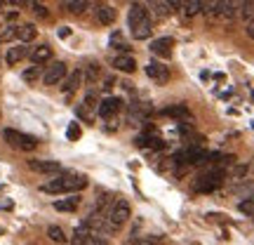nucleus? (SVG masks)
<instances>
[{
  "label": "nucleus",
  "mask_w": 254,
  "mask_h": 245,
  "mask_svg": "<svg viewBox=\"0 0 254 245\" xmlns=\"http://www.w3.org/2000/svg\"><path fill=\"white\" fill-rule=\"evenodd\" d=\"M127 21H129V28H132V38H136V40H144V38H148L153 33L151 14H148V9H146L141 2H134V5L129 7Z\"/></svg>",
  "instance_id": "1"
},
{
  "label": "nucleus",
  "mask_w": 254,
  "mask_h": 245,
  "mask_svg": "<svg viewBox=\"0 0 254 245\" xmlns=\"http://www.w3.org/2000/svg\"><path fill=\"white\" fill-rule=\"evenodd\" d=\"M129 219V203L125 198H118L113 203V208L109 212V219H106V234H118L120 229L125 227V222Z\"/></svg>",
  "instance_id": "2"
},
{
  "label": "nucleus",
  "mask_w": 254,
  "mask_h": 245,
  "mask_svg": "<svg viewBox=\"0 0 254 245\" xmlns=\"http://www.w3.org/2000/svg\"><path fill=\"white\" fill-rule=\"evenodd\" d=\"M224 177H226V172L219 170V167L207 170V172H202L198 179H195V186H193V189L200 191V193H212V191H217L219 186L224 184Z\"/></svg>",
  "instance_id": "3"
},
{
  "label": "nucleus",
  "mask_w": 254,
  "mask_h": 245,
  "mask_svg": "<svg viewBox=\"0 0 254 245\" xmlns=\"http://www.w3.org/2000/svg\"><path fill=\"white\" fill-rule=\"evenodd\" d=\"M2 139H5L9 146L21 149V151H31V149H36L38 146V139L33 135H24V132L12 130V127H5V130H2Z\"/></svg>",
  "instance_id": "4"
},
{
  "label": "nucleus",
  "mask_w": 254,
  "mask_h": 245,
  "mask_svg": "<svg viewBox=\"0 0 254 245\" xmlns=\"http://www.w3.org/2000/svg\"><path fill=\"white\" fill-rule=\"evenodd\" d=\"M68 76V69H66V64L64 62H52L47 66V71L43 73V82L45 85H59Z\"/></svg>",
  "instance_id": "5"
},
{
  "label": "nucleus",
  "mask_w": 254,
  "mask_h": 245,
  "mask_svg": "<svg viewBox=\"0 0 254 245\" xmlns=\"http://www.w3.org/2000/svg\"><path fill=\"white\" fill-rule=\"evenodd\" d=\"M120 109H123V99H118V97H106V99L99 101L97 113H99L104 120H109V118H113V116H118Z\"/></svg>",
  "instance_id": "6"
},
{
  "label": "nucleus",
  "mask_w": 254,
  "mask_h": 245,
  "mask_svg": "<svg viewBox=\"0 0 254 245\" xmlns=\"http://www.w3.org/2000/svg\"><path fill=\"white\" fill-rule=\"evenodd\" d=\"M28 167L33 170V172H40V174H62V172H66L62 167V163H57V161H28Z\"/></svg>",
  "instance_id": "7"
},
{
  "label": "nucleus",
  "mask_w": 254,
  "mask_h": 245,
  "mask_svg": "<svg viewBox=\"0 0 254 245\" xmlns=\"http://www.w3.org/2000/svg\"><path fill=\"white\" fill-rule=\"evenodd\" d=\"M172 47H174V40L172 38H155L153 43H151V52L158 57H163V59H170L172 57Z\"/></svg>",
  "instance_id": "8"
},
{
  "label": "nucleus",
  "mask_w": 254,
  "mask_h": 245,
  "mask_svg": "<svg viewBox=\"0 0 254 245\" xmlns=\"http://www.w3.org/2000/svg\"><path fill=\"white\" fill-rule=\"evenodd\" d=\"M146 76L155 82H167L170 81V69L163 66V64H158V62H151L146 66Z\"/></svg>",
  "instance_id": "9"
},
{
  "label": "nucleus",
  "mask_w": 254,
  "mask_h": 245,
  "mask_svg": "<svg viewBox=\"0 0 254 245\" xmlns=\"http://www.w3.org/2000/svg\"><path fill=\"white\" fill-rule=\"evenodd\" d=\"M82 81H85V78H82V69H73V71L66 76V81H64L62 90L66 92V94H73V92H75L82 85Z\"/></svg>",
  "instance_id": "10"
},
{
  "label": "nucleus",
  "mask_w": 254,
  "mask_h": 245,
  "mask_svg": "<svg viewBox=\"0 0 254 245\" xmlns=\"http://www.w3.org/2000/svg\"><path fill=\"white\" fill-rule=\"evenodd\" d=\"M113 69H116V71H125V73H134L136 59L132 55H118L113 59Z\"/></svg>",
  "instance_id": "11"
},
{
  "label": "nucleus",
  "mask_w": 254,
  "mask_h": 245,
  "mask_svg": "<svg viewBox=\"0 0 254 245\" xmlns=\"http://www.w3.org/2000/svg\"><path fill=\"white\" fill-rule=\"evenodd\" d=\"M52 59V47L50 45H38L31 50V62L36 64V66H43Z\"/></svg>",
  "instance_id": "12"
},
{
  "label": "nucleus",
  "mask_w": 254,
  "mask_h": 245,
  "mask_svg": "<svg viewBox=\"0 0 254 245\" xmlns=\"http://www.w3.org/2000/svg\"><path fill=\"white\" fill-rule=\"evenodd\" d=\"M97 19H99V24L109 26V24H113L118 19V9L113 7V5H99L97 7Z\"/></svg>",
  "instance_id": "13"
},
{
  "label": "nucleus",
  "mask_w": 254,
  "mask_h": 245,
  "mask_svg": "<svg viewBox=\"0 0 254 245\" xmlns=\"http://www.w3.org/2000/svg\"><path fill=\"white\" fill-rule=\"evenodd\" d=\"M31 55V50H28L26 45H19V47H9L7 55H5V62L9 64V66H14V64H19L24 57Z\"/></svg>",
  "instance_id": "14"
},
{
  "label": "nucleus",
  "mask_w": 254,
  "mask_h": 245,
  "mask_svg": "<svg viewBox=\"0 0 254 245\" xmlns=\"http://www.w3.org/2000/svg\"><path fill=\"white\" fill-rule=\"evenodd\" d=\"M97 241H99L97 236H92L90 231H85V229L78 227V231H75V236H73L71 245H97Z\"/></svg>",
  "instance_id": "15"
},
{
  "label": "nucleus",
  "mask_w": 254,
  "mask_h": 245,
  "mask_svg": "<svg viewBox=\"0 0 254 245\" xmlns=\"http://www.w3.org/2000/svg\"><path fill=\"white\" fill-rule=\"evenodd\" d=\"M78 205H80V196H71V198H66V200H57L55 210H59V212H73V210H78Z\"/></svg>",
  "instance_id": "16"
},
{
  "label": "nucleus",
  "mask_w": 254,
  "mask_h": 245,
  "mask_svg": "<svg viewBox=\"0 0 254 245\" xmlns=\"http://www.w3.org/2000/svg\"><path fill=\"white\" fill-rule=\"evenodd\" d=\"M38 36V28L33 26V24H24V26H19V33H17V38L26 45V43H31L33 38Z\"/></svg>",
  "instance_id": "17"
},
{
  "label": "nucleus",
  "mask_w": 254,
  "mask_h": 245,
  "mask_svg": "<svg viewBox=\"0 0 254 245\" xmlns=\"http://www.w3.org/2000/svg\"><path fill=\"white\" fill-rule=\"evenodd\" d=\"M202 7H205V0H190V2H182V9L186 17H195V14H200L202 12Z\"/></svg>",
  "instance_id": "18"
},
{
  "label": "nucleus",
  "mask_w": 254,
  "mask_h": 245,
  "mask_svg": "<svg viewBox=\"0 0 254 245\" xmlns=\"http://www.w3.org/2000/svg\"><path fill=\"white\" fill-rule=\"evenodd\" d=\"M163 113H165V116H174V118H179V123H182V116H184V118H190L189 109H186L184 104H174V106H167Z\"/></svg>",
  "instance_id": "19"
},
{
  "label": "nucleus",
  "mask_w": 254,
  "mask_h": 245,
  "mask_svg": "<svg viewBox=\"0 0 254 245\" xmlns=\"http://www.w3.org/2000/svg\"><path fill=\"white\" fill-rule=\"evenodd\" d=\"M62 7L73 12V14H80V12H85V9L90 7V2L87 0H68V2H64Z\"/></svg>",
  "instance_id": "20"
},
{
  "label": "nucleus",
  "mask_w": 254,
  "mask_h": 245,
  "mask_svg": "<svg viewBox=\"0 0 254 245\" xmlns=\"http://www.w3.org/2000/svg\"><path fill=\"white\" fill-rule=\"evenodd\" d=\"M99 73H101V66H99V64H97V62H90V64H87V69L82 71V78H85L87 82H94L97 78H99Z\"/></svg>",
  "instance_id": "21"
},
{
  "label": "nucleus",
  "mask_w": 254,
  "mask_h": 245,
  "mask_svg": "<svg viewBox=\"0 0 254 245\" xmlns=\"http://www.w3.org/2000/svg\"><path fill=\"white\" fill-rule=\"evenodd\" d=\"M238 210L243 212V215H250V217H254V193L252 196H245V198L238 203Z\"/></svg>",
  "instance_id": "22"
},
{
  "label": "nucleus",
  "mask_w": 254,
  "mask_h": 245,
  "mask_svg": "<svg viewBox=\"0 0 254 245\" xmlns=\"http://www.w3.org/2000/svg\"><path fill=\"white\" fill-rule=\"evenodd\" d=\"M47 236H50V241H55V243H66L68 241L66 234H64V229L57 227V224H52V227L47 229Z\"/></svg>",
  "instance_id": "23"
},
{
  "label": "nucleus",
  "mask_w": 254,
  "mask_h": 245,
  "mask_svg": "<svg viewBox=\"0 0 254 245\" xmlns=\"http://www.w3.org/2000/svg\"><path fill=\"white\" fill-rule=\"evenodd\" d=\"M163 243V236H141V238H132L129 245H160Z\"/></svg>",
  "instance_id": "24"
},
{
  "label": "nucleus",
  "mask_w": 254,
  "mask_h": 245,
  "mask_svg": "<svg viewBox=\"0 0 254 245\" xmlns=\"http://www.w3.org/2000/svg\"><path fill=\"white\" fill-rule=\"evenodd\" d=\"M17 33H19V26H12V24L5 26L2 31H0V45H2V43H9V40H14Z\"/></svg>",
  "instance_id": "25"
},
{
  "label": "nucleus",
  "mask_w": 254,
  "mask_h": 245,
  "mask_svg": "<svg viewBox=\"0 0 254 245\" xmlns=\"http://www.w3.org/2000/svg\"><path fill=\"white\" fill-rule=\"evenodd\" d=\"M109 43H111V47H116V50H129V45L125 43V38H123L120 31H113V33H111Z\"/></svg>",
  "instance_id": "26"
},
{
  "label": "nucleus",
  "mask_w": 254,
  "mask_h": 245,
  "mask_svg": "<svg viewBox=\"0 0 254 245\" xmlns=\"http://www.w3.org/2000/svg\"><path fill=\"white\" fill-rule=\"evenodd\" d=\"M240 14H243V19H245L247 24L254 21V0L252 2H240Z\"/></svg>",
  "instance_id": "27"
},
{
  "label": "nucleus",
  "mask_w": 254,
  "mask_h": 245,
  "mask_svg": "<svg viewBox=\"0 0 254 245\" xmlns=\"http://www.w3.org/2000/svg\"><path fill=\"white\" fill-rule=\"evenodd\" d=\"M80 125L78 123H68V127H66V137H68V142H78L80 139Z\"/></svg>",
  "instance_id": "28"
},
{
  "label": "nucleus",
  "mask_w": 254,
  "mask_h": 245,
  "mask_svg": "<svg viewBox=\"0 0 254 245\" xmlns=\"http://www.w3.org/2000/svg\"><path fill=\"white\" fill-rule=\"evenodd\" d=\"M82 104H85L82 109H99V99H97V94H94V92H87Z\"/></svg>",
  "instance_id": "29"
},
{
  "label": "nucleus",
  "mask_w": 254,
  "mask_h": 245,
  "mask_svg": "<svg viewBox=\"0 0 254 245\" xmlns=\"http://www.w3.org/2000/svg\"><path fill=\"white\" fill-rule=\"evenodd\" d=\"M151 7H155V14H158V17H167V14L172 12V9H170L172 7L170 2H153Z\"/></svg>",
  "instance_id": "30"
},
{
  "label": "nucleus",
  "mask_w": 254,
  "mask_h": 245,
  "mask_svg": "<svg viewBox=\"0 0 254 245\" xmlns=\"http://www.w3.org/2000/svg\"><path fill=\"white\" fill-rule=\"evenodd\" d=\"M31 7H33V12H36L38 17H43V19L50 14V12H47V7H45V5H40V2H31Z\"/></svg>",
  "instance_id": "31"
},
{
  "label": "nucleus",
  "mask_w": 254,
  "mask_h": 245,
  "mask_svg": "<svg viewBox=\"0 0 254 245\" xmlns=\"http://www.w3.org/2000/svg\"><path fill=\"white\" fill-rule=\"evenodd\" d=\"M38 78V69H28V71H24V81L26 82H33Z\"/></svg>",
  "instance_id": "32"
},
{
  "label": "nucleus",
  "mask_w": 254,
  "mask_h": 245,
  "mask_svg": "<svg viewBox=\"0 0 254 245\" xmlns=\"http://www.w3.org/2000/svg\"><path fill=\"white\" fill-rule=\"evenodd\" d=\"M179 132H182V135H190V132H193V125H190V123H179Z\"/></svg>",
  "instance_id": "33"
},
{
  "label": "nucleus",
  "mask_w": 254,
  "mask_h": 245,
  "mask_svg": "<svg viewBox=\"0 0 254 245\" xmlns=\"http://www.w3.org/2000/svg\"><path fill=\"white\" fill-rule=\"evenodd\" d=\"M245 172H247V165H240V167H236V170H233V177H236V179H240V177H245Z\"/></svg>",
  "instance_id": "34"
},
{
  "label": "nucleus",
  "mask_w": 254,
  "mask_h": 245,
  "mask_svg": "<svg viewBox=\"0 0 254 245\" xmlns=\"http://www.w3.org/2000/svg\"><path fill=\"white\" fill-rule=\"evenodd\" d=\"M57 36L62 38V40H64V38H68V36H71V26H62L59 31H57Z\"/></svg>",
  "instance_id": "35"
},
{
  "label": "nucleus",
  "mask_w": 254,
  "mask_h": 245,
  "mask_svg": "<svg viewBox=\"0 0 254 245\" xmlns=\"http://www.w3.org/2000/svg\"><path fill=\"white\" fill-rule=\"evenodd\" d=\"M113 85H116V78H113V76H109V78L104 81V90H111Z\"/></svg>",
  "instance_id": "36"
}]
</instances>
